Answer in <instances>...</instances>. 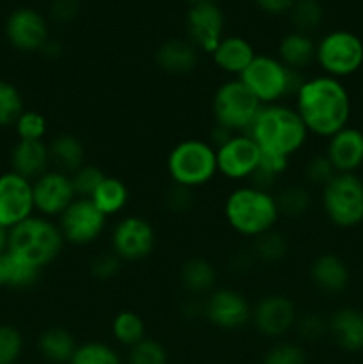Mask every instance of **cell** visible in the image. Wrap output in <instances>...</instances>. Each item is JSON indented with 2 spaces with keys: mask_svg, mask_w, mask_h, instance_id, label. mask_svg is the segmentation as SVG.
<instances>
[{
  "mask_svg": "<svg viewBox=\"0 0 363 364\" xmlns=\"http://www.w3.org/2000/svg\"><path fill=\"white\" fill-rule=\"evenodd\" d=\"M335 176H337V171H335L333 164L330 162L326 153H317V155H313L312 159L306 162L305 178L308 183L322 188L324 185L330 183Z\"/></svg>",
  "mask_w": 363,
  "mask_h": 364,
  "instance_id": "60d3db41",
  "label": "cell"
},
{
  "mask_svg": "<svg viewBox=\"0 0 363 364\" xmlns=\"http://www.w3.org/2000/svg\"><path fill=\"white\" fill-rule=\"evenodd\" d=\"M295 329H298V334L305 341H319L326 334H330L327 318H324L319 313H308V315L299 316Z\"/></svg>",
  "mask_w": 363,
  "mask_h": 364,
  "instance_id": "7bdbcfd3",
  "label": "cell"
},
{
  "mask_svg": "<svg viewBox=\"0 0 363 364\" xmlns=\"http://www.w3.org/2000/svg\"><path fill=\"white\" fill-rule=\"evenodd\" d=\"M191 4H203V2H214V0H189Z\"/></svg>",
  "mask_w": 363,
  "mask_h": 364,
  "instance_id": "f5cc1de1",
  "label": "cell"
},
{
  "mask_svg": "<svg viewBox=\"0 0 363 364\" xmlns=\"http://www.w3.org/2000/svg\"><path fill=\"white\" fill-rule=\"evenodd\" d=\"M93 203L96 205V208L110 219V217H116L123 212L128 206L130 201V191H128L127 183H125L121 178L117 176H109L107 174L103 178V181L100 183V187L96 188L95 194L91 196Z\"/></svg>",
  "mask_w": 363,
  "mask_h": 364,
  "instance_id": "f1b7e54d",
  "label": "cell"
},
{
  "mask_svg": "<svg viewBox=\"0 0 363 364\" xmlns=\"http://www.w3.org/2000/svg\"><path fill=\"white\" fill-rule=\"evenodd\" d=\"M121 265H123V262L112 251H105L100 252V255H96L91 259V263H89V272H91V276L95 279L109 281L114 279L120 274Z\"/></svg>",
  "mask_w": 363,
  "mask_h": 364,
  "instance_id": "ee69618b",
  "label": "cell"
},
{
  "mask_svg": "<svg viewBox=\"0 0 363 364\" xmlns=\"http://www.w3.org/2000/svg\"><path fill=\"white\" fill-rule=\"evenodd\" d=\"M315 46L312 36L292 31L281 38L276 57L292 71L302 73L310 64L315 63Z\"/></svg>",
  "mask_w": 363,
  "mask_h": 364,
  "instance_id": "d4e9b609",
  "label": "cell"
},
{
  "mask_svg": "<svg viewBox=\"0 0 363 364\" xmlns=\"http://www.w3.org/2000/svg\"><path fill=\"white\" fill-rule=\"evenodd\" d=\"M34 208L46 219H59L64 210L77 199L71 176L57 169L46 171L43 176L32 181Z\"/></svg>",
  "mask_w": 363,
  "mask_h": 364,
  "instance_id": "9a60e30c",
  "label": "cell"
},
{
  "mask_svg": "<svg viewBox=\"0 0 363 364\" xmlns=\"http://www.w3.org/2000/svg\"><path fill=\"white\" fill-rule=\"evenodd\" d=\"M224 13L214 2L192 4L187 13L189 41L203 53H212L224 38Z\"/></svg>",
  "mask_w": 363,
  "mask_h": 364,
  "instance_id": "e0dca14e",
  "label": "cell"
},
{
  "mask_svg": "<svg viewBox=\"0 0 363 364\" xmlns=\"http://www.w3.org/2000/svg\"><path fill=\"white\" fill-rule=\"evenodd\" d=\"M274 196H276V203L281 217L299 219V217L306 215L310 212V208H312V192L302 183L285 185Z\"/></svg>",
  "mask_w": 363,
  "mask_h": 364,
  "instance_id": "1f68e13d",
  "label": "cell"
},
{
  "mask_svg": "<svg viewBox=\"0 0 363 364\" xmlns=\"http://www.w3.org/2000/svg\"><path fill=\"white\" fill-rule=\"evenodd\" d=\"M128 364H167V350L160 341L144 338L128 350Z\"/></svg>",
  "mask_w": 363,
  "mask_h": 364,
  "instance_id": "74e56055",
  "label": "cell"
},
{
  "mask_svg": "<svg viewBox=\"0 0 363 364\" xmlns=\"http://www.w3.org/2000/svg\"><path fill=\"white\" fill-rule=\"evenodd\" d=\"M6 36L11 46L20 52H41L48 41V23L45 16L31 7H20L7 18Z\"/></svg>",
  "mask_w": 363,
  "mask_h": 364,
  "instance_id": "ac0fdd59",
  "label": "cell"
},
{
  "mask_svg": "<svg viewBox=\"0 0 363 364\" xmlns=\"http://www.w3.org/2000/svg\"><path fill=\"white\" fill-rule=\"evenodd\" d=\"M80 11V0H52L50 4V18L60 25H68L77 20Z\"/></svg>",
  "mask_w": 363,
  "mask_h": 364,
  "instance_id": "bcb514c9",
  "label": "cell"
},
{
  "mask_svg": "<svg viewBox=\"0 0 363 364\" xmlns=\"http://www.w3.org/2000/svg\"><path fill=\"white\" fill-rule=\"evenodd\" d=\"M253 306L235 288H216L203 301V316L223 331L244 329L251 322Z\"/></svg>",
  "mask_w": 363,
  "mask_h": 364,
  "instance_id": "7c38bea8",
  "label": "cell"
},
{
  "mask_svg": "<svg viewBox=\"0 0 363 364\" xmlns=\"http://www.w3.org/2000/svg\"><path fill=\"white\" fill-rule=\"evenodd\" d=\"M299 313L298 306L290 297L281 294L263 295L255 306H253L251 322L255 329L265 338L285 336L295 329Z\"/></svg>",
  "mask_w": 363,
  "mask_h": 364,
  "instance_id": "5bb4252c",
  "label": "cell"
},
{
  "mask_svg": "<svg viewBox=\"0 0 363 364\" xmlns=\"http://www.w3.org/2000/svg\"><path fill=\"white\" fill-rule=\"evenodd\" d=\"M7 245H9V230L0 226V255L7 252Z\"/></svg>",
  "mask_w": 363,
  "mask_h": 364,
  "instance_id": "816d5d0a",
  "label": "cell"
},
{
  "mask_svg": "<svg viewBox=\"0 0 363 364\" xmlns=\"http://www.w3.org/2000/svg\"><path fill=\"white\" fill-rule=\"evenodd\" d=\"M166 171L171 183L196 191L217 176L216 148L206 139H184L169 149Z\"/></svg>",
  "mask_w": 363,
  "mask_h": 364,
  "instance_id": "8992f818",
  "label": "cell"
},
{
  "mask_svg": "<svg viewBox=\"0 0 363 364\" xmlns=\"http://www.w3.org/2000/svg\"><path fill=\"white\" fill-rule=\"evenodd\" d=\"M295 2H298V0H255V4L258 6L260 11H263V13L267 14H273V16L290 13V9L294 7Z\"/></svg>",
  "mask_w": 363,
  "mask_h": 364,
  "instance_id": "7dc6e473",
  "label": "cell"
},
{
  "mask_svg": "<svg viewBox=\"0 0 363 364\" xmlns=\"http://www.w3.org/2000/svg\"><path fill=\"white\" fill-rule=\"evenodd\" d=\"M223 215L231 231L251 240L276 230L281 217L276 196L251 183L238 185L226 196Z\"/></svg>",
  "mask_w": 363,
  "mask_h": 364,
  "instance_id": "7a4b0ae2",
  "label": "cell"
},
{
  "mask_svg": "<svg viewBox=\"0 0 363 364\" xmlns=\"http://www.w3.org/2000/svg\"><path fill=\"white\" fill-rule=\"evenodd\" d=\"M310 279L322 294L337 295L347 290L351 283V270L342 256L335 252H322L315 256L310 265Z\"/></svg>",
  "mask_w": 363,
  "mask_h": 364,
  "instance_id": "ffe728a7",
  "label": "cell"
},
{
  "mask_svg": "<svg viewBox=\"0 0 363 364\" xmlns=\"http://www.w3.org/2000/svg\"><path fill=\"white\" fill-rule=\"evenodd\" d=\"M263 364H306V352L295 343H278L267 350Z\"/></svg>",
  "mask_w": 363,
  "mask_h": 364,
  "instance_id": "b9f144b4",
  "label": "cell"
},
{
  "mask_svg": "<svg viewBox=\"0 0 363 364\" xmlns=\"http://www.w3.org/2000/svg\"><path fill=\"white\" fill-rule=\"evenodd\" d=\"M110 333L112 338L123 347L132 348L146 338V326L142 316L132 309H123L114 315L110 322Z\"/></svg>",
  "mask_w": 363,
  "mask_h": 364,
  "instance_id": "4dcf8cb0",
  "label": "cell"
},
{
  "mask_svg": "<svg viewBox=\"0 0 363 364\" xmlns=\"http://www.w3.org/2000/svg\"><path fill=\"white\" fill-rule=\"evenodd\" d=\"M288 16H290V23L295 32L310 36L322 23L324 11L319 0H298Z\"/></svg>",
  "mask_w": 363,
  "mask_h": 364,
  "instance_id": "836d02e7",
  "label": "cell"
},
{
  "mask_svg": "<svg viewBox=\"0 0 363 364\" xmlns=\"http://www.w3.org/2000/svg\"><path fill=\"white\" fill-rule=\"evenodd\" d=\"M194 191L182 185L171 183V187L166 192V206L173 213H187L194 206Z\"/></svg>",
  "mask_w": 363,
  "mask_h": 364,
  "instance_id": "f6af8a7d",
  "label": "cell"
},
{
  "mask_svg": "<svg viewBox=\"0 0 363 364\" xmlns=\"http://www.w3.org/2000/svg\"><path fill=\"white\" fill-rule=\"evenodd\" d=\"M287 252H288L287 238H285L281 233H278L276 230L269 231V233L262 235V237L253 240V247H251L253 259L263 263V265H274V263H280L281 259H285Z\"/></svg>",
  "mask_w": 363,
  "mask_h": 364,
  "instance_id": "d6a6232c",
  "label": "cell"
},
{
  "mask_svg": "<svg viewBox=\"0 0 363 364\" xmlns=\"http://www.w3.org/2000/svg\"><path fill=\"white\" fill-rule=\"evenodd\" d=\"M64 244L66 242L57 223L43 215H32L11 228L7 251L21 262L43 270L59 258Z\"/></svg>",
  "mask_w": 363,
  "mask_h": 364,
  "instance_id": "277c9868",
  "label": "cell"
},
{
  "mask_svg": "<svg viewBox=\"0 0 363 364\" xmlns=\"http://www.w3.org/2000/svg\"><path fill=\"white\" fill-rule=\"evenodd\" d=\"M68 364H121L116 348L102 341H85L78 345Z\"/></svg>",
  "mask_w": 363,
  "mask_h": 364,
  "instance_id": "e575fe53",
  "label": "cell"
},
{
  "mask_svg": "<svg viewBox=\"0 0 363 364\" xmlns=\"http://www.w3.org/2000/svg\"><path fill=\"white\" fill-rule=\"evenodd\" d=\"M326 156L337 174H356L363 166V132L356 127H345L326 142Z\"/></svg>",
  "mask_w": 363,
  "mask_h": 364,
  "instance_id": "d6986e66",
  "label": "cell"
},
{
  "mask_svg": "<svg viewBox=\"0 0 363 364\" xmlns=\"http://www.w3.org/2000/svg\"><path fill=\"white\" fill-rule=\"evenodd\" d=\"M63 52H64L63 43L57 41V39H48V41L45 43V46L41 48L43 55H45L46 59H52V60L59 59V57L63 55Z\"/></svg>",
  "mask_w": 363,
  "mask_h": 364,
  "instance_id": "f907efd6",
  "label": "cell"
},
{
  "mask_svg": "<svg viewBox=\"0 0 363 364\" xmlns=\"http://www.w3.org/2000/svg\"><path fill=\"white\" fill-rule=\"evenodd\" d=\"M34 212L32 181L13 171L0 174V226L11 230Z\"/></svg>",
  "mask_w": 363,
  "mask_h": 364,
  "instance_id": "2e32d148",
  "label": "cell"
},
{
  "mask_svg": "<svg viewBox=\"0 0 363 364\" xmlns=\"http://www.w3.org/2000/svg\"><path fill=\"white\" fill-rule=\"evenodd\" d=\"M263 155L292 159L308 142V130L294 107L263 105L248 130Z\"/></svg>",
  "mask_w": 363,
  "mask_h": 364,
  "instance_id": "3957f363",
  "label": "cell"
},
{
  "mask_svg": "<svg viewBox=\"0 0 363 364\" xmlns=\"http://www.w3.org/2000/svg\"><path fill=\"white\" fill-rule=\"evenodd\" d=\"M315 63L327 77H351L363 66V39L351 31L327 32L315 46Z\"/></svg>",
  "mask_w": 363,
  "mask_h": 364,
  "instance_id": "9c48e42d",
  "label": "cell"
},
{
  "mask_svg": "<svg viewBox=\"0 0 363 364\" xmlns=\"http://www.w3.org/2000/svg\"><path fill=\"white\" fill-rule=\"evenodd\" d=\"M180 283L187 294L192 297L198 295H209L210 291L216 290L217 272L216 267L201 256H192L185 259L180 267Z\"/></svg>",
  "mask_w": 363,
  "mask_h": 364,
  "instance_id": "4316f807",
  "label": "cell"
},
{
  "mask_svg": "<svg viewBox=\"0 0 363 364\" xmlns=\"http://www.w3.org/2000/svg\"><path fill=\"white\" fill-rule=\"evenodd\" d=\"M23 350V336L13 326H0V364H14Z\"/></svg>",
  "mask_w": 363,
  "mask_h": 364,
  "instance_id": "ab89813d",
  "label": "cell"
},
{
  "mask_svg": "<svg viewBox=\"0 0 363 364\" xmlns=\"http://www.w3.org/2000/svg\"><path fill=\"white\" fill-rule=\"evenodd\" d=\"M238 78L262 107L283 103L285 98L295 95L301 82L305 80L302 73L292 71L278 57L265 53H256L255 59Z\"/></svg>",
  "mask_w": 363,
  "mask_h": 364,
  "instance_id": "5b68a950",
  "label": "cell"
},
{
  "mask_svg": "<svg viewBox=\"0 0 363 364\" xmlns=\"http://www.w3.org/2000/svg\"><path fill=\"white\" fill-rule=\"evenodd\" d=\"M52 169L45 141H18L11 151V171L34 181Z\"/></svg>",
  "mask_w": 363,
  "mask_h": 364,
  "instance_id": "7402d4cb",
  "label": "cell"
},
{
  "mask_svg": "<svg viewBox=\"0 0 363 364\" xmlns=\"http://www.w3.org/2000/svg\"><path fill=\"white\" fill-rule=\"evenodd\" d=\"M41 272V269H36V267L21 262L9 251L0 255V288L27 290L39 283Z\"/></svg>",
  "mask_w": 363,
  "mask_h": 364,
  "instance_id": "f546056e",
  "label": "cell"
},
{
  "mask_svg": "<svg viewBox=\"0 0 363 364\" xmlns=\"http://www.w3.org/2000/svg\"><path fill=\"white\" fill-rule=\"evenodd\" d=\"M157 231L148 219L141 215H125L114 224L110 233V251L127 263L149 258L155 251Z\"/></svg>",
  "mask_w": 363,
  "mask_h": 364,
  "instance_id": "30bf717a",
  "label": "cell"
},
{
  "mask_svg": "<svg viewBox=\"0 0 363 364\" xmlns=\"http://www.w3.org/2000/svg\"><path fill=\"white\" fill-rule=\"evenodd\" d=\"M105 176L107 174L100 167L91 166V164H84L80 169L71 174V183H73L77 198H91Z\"/></svg>",
  "mask_w": 363,
  "mask_h": 364,
  "instance_id": "f35d334b",
  "label": "cell"
},
{
  "mask_svg": "<svg viewBox=\"0 0 363 364\" xmlns=\"http://www.w3.org/2000/svg\"><path fill=\"white\" fill-rule=\"evenodd\" d=\"M23 110V96L16 85L7 80H0V128L16 123Z\"/></svg>",
  "mask_w": 363,
  "mask_h": 364,
  "instance_id": "d590c367",
  "label": "cell"
},
{
  "mask_svg": "<svg viewBox=\"0 0 363 364\" xmlns=\"http://www.w3.org/2000/svg\"><path fill=\"white\" fill-rule=\"evenodd\" d=\"M199 53L201 52L189 39H167L157 48L155 64L164 73L184 77L198 68Z\"/></svg>",
  "mask_w": 363,
  "mask_h": 364,
  "instance_id": "44dd1931",
  "label": "cell"
},
{
  "mask_svg": "<svg viewBox=\"0 0 363 364\" xmlns=\"http://www.w3.org/2000/svg\"><path fill=\"white\" fill-rule=\"evenodd\" d=\"M52 167L66 174H73L85 164V146L73 134H59L48 142Z\"/></svg>",
  "mask_w": 363,
  "mask_h": 364,
  "instance_id": "484cf974",
  "label": "cell"
},
{
  "mask_svg": "<svg viewBox=\"0 0 363 364\" xmlns=\"http://www.w3.org/2000/svg\"><path fill=\"white\" fill-rule=\"evenodd\" d=\"M330 336L345 352L363 350V311L340 308L327 318Z\"/></svg>",
  "mask_w": 363,
  "mask_h": 364,
  "instance_id": "cb8c5ba5",
  "label": "cell"
},
{
  "mask_svg": "<svg viewBox=\"0 0 363 364\" xmlns=\"http://www.w3.org/2000/svg\"><path fill=\"white\" fill-rule=\"evenodd\" d=\"M217 174L230 181H249L258 169L262 151L249 134H235L216 149Z\"/></svg>",
  "mask_w": 363,
  "mask_h": 364,
  "instance_id": "4fadbf2b",
  "label": "cell"
},
{
  "mask_svg": "<svg viewBox=\"0 0 363 364\" xmlns=\"http://www.w3.org/2000/svg\"><path fill=\"white\" fill-rule=\"evenodd\" d=\"M180 315L184 316V318H196V316H203V302L194 301V299L184 302L180 308Z\"/></svg>",
  "mask_w": 363,
  "mask_h": 364,
  "instance_id": "681fc988",
  "label": "cell"
},
{
  "mask_svg": "<svg viewBox=\"0 0 363 364\" xmlns=\"http://www.w3.org/2000/svg\"><path fill=\"white\" fill-rule=\"evenodd\" d=\"M320 205L335 228L359 226L363 223V180L358 174H337L320 188Z\"/></svg>",
  "mask_w": 363,
  "mask_h": 364,
  "instance_id": "52a82bcc",
  "label": "cell"
},
{
  "mask_svg": "<svg viewBox=\"0 0 363 364\" xmlns=\"http://www.w3.org/2000/svg\"><path fill=\"white\" fill-rule=\"evenodd\" d=\"M294 109L310 135L330 139L349 127L352 102L347 87L338 78L315 75L301 82L294 95Z\"/></svg>",
  "mask_w": 363,
  "mask_h": 364,
  "instance_id": "6da1fadb",
  "label": "cell"
},
{
  "mask_svg": "<svg viewBox=\"0 0 363 364\" xmlns=\"http://www.w3.org/2000/svg\"><path fill=\"white\" fill-rule=\"evenodd\" d=\"M212 60L216 68H219L223 73L230 75L231 78H238L244 73L246 68L251 64L256 57L255 46L241 36H224L223 41L214 50Z\"/></svg>",
  "mask_w": 363,
  "mask_h": 364,
  "instance_id": "603a6c76",
  "label": "cell"
},
{
  "mask_svg": "<svg viewBox=\"0 0 363 364\" xmlns=\"http://www.w3.org/2000/svg\"><path fill=\"white\" fill-rule=\"evenodd\" d=\"M75 336L64 327H48L38 338L39 354L53 364H68L77 350Z\"/></svg>",
  "mask_w": 363,
  "mask_h": 364,
  "instance_id": "83f0119b",
  "label": "cell"
},
{
  "mask_svg": "<svg viewBox=\"0 0 363 364\" xmlns=\"http://www.w3.org/2000/svg\"><path fill=\"white\" fill-rule=\"evenodd\" d=\"M18 141H43L46 135V117L38 110H23L14 123Z\"/></svg>",
  "mask_w": 363,
  "mask_h": 364,
  "instance_id": "8d00e7d4",
  "label": "cell"
},
{
  "mask_svg": "<svg viewBox=\"0 0 363 364\" xmlns=\"http://www.w3.org/2000/svg\"><path fill=\"white\" fill-rule=\"evenodd\" d=\"M260 109V102L242 84L241 78H228L212 96L214 123L233 134H248Z\"/></svg>",
  "mask_w": 363,
  "mask_h": 364,
  "instance_id": "ba28073f",
  "label": "cell"
},
{
  "mask_svg": "<svg viewBox=\"0 0 363 364\" xmlns=\"http://www.w3.org/2000/svg\"><path fill=\"white\" fill-rule=\"evenodd\" d=\"M233 132L231 130H228V128H224V127H219V124H216L214 123V127L210 128V132H209V139H206V141L210 142V144L214 146V148H221V146L223 144H226L228 141H230L231 137H233Z\"/></svg>",
  "mask_w": 363,
  "mask_h": 364,
  "instance_id": "c3c4849f",
  "label": "cell"
},
{
  "mask_svg": "<svg viewBox=\"0 0 363 364\" xmlns=\"http://www.w3.org/2000/svg\"><path fill=\"white\" fill-rule=\"evenodd\" d=\"M107 217L88 198H77L57 219L64 242L75 247H85L98 240L107 228Z\"/></svg>",
  "mask_w": 363,
  "mask_h": 364,
  "instance_id": "8fae6325",
  "label": "cell"
}]
</instances>
